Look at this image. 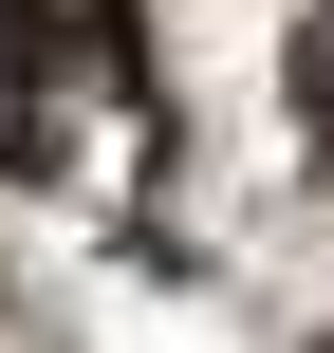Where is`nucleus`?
<instances>
[{
    "label": "nucleus",
    "instance_id": "1",
    "mask_svg": "<svg viewBox=\"0 0 334 353\" xmlns=\"http://www.w3.org/2000/svg\"><path fill=\"white\" fill-rule=\"evenodd\" d=\"M298 112H316V130H334V19H316V37H298Z\"/></svg>",
    "mask_w": 334,
    "mask_h": 353
}]
</instances>
